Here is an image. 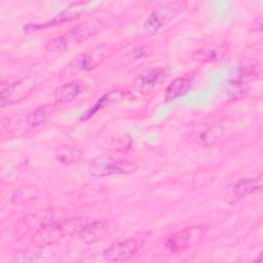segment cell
<instances>
[{"label":"cell","mask_w":263,"mask_h":263,"mask_svg":"<svg viewBox=\"0 0 263 263\" xmlns=\"http://www.w3.org/2000/svg\"><path fill=\"white\" fill-rule=\"evenodd\" d=\"M188 5L187 1H171L164 3L154 9L146 18L143 30L147 34H155L161 28L165 27L180 13H182Z\"/></svg>","instance_id":"obj_1"},{"label":"cell","mask_w":263,"mask_h":263,"mask_svg":"<svg viewBox=\"0 0 263 263\" xmlns=\"http://www.w3.org/2000/svg\"><path fill=\"white\" fill-rule=\"evenodd\" d=\"M137 170L134 161L126 159H114L110 156L100 155L89 162V174L97 178L108 177L112 175H128Z\"/></svg>","instance_id":"obj_2"},{"label":"cell","mask_w":263,"mask_h":263,"mask_svg":"<svg viewBox=\"0 0 263 263\" xmlns=\"http://www.w3.org/2000/svg\"><path fill=\"white\" fill-rule=\"evenodd\" d=\"M36 80L33 77H25L11 83H2L0 91L1 106L12 105L26 100L35 89Z\"/></svg>","instance_id":"obj_3"},{"label":"cell","mask_w":263,"mask_h":263,"mask_svg":"<svg viewBox=\"0 0 263 263\" xmlns=\"http://www.w3.org/2000/svg\"><path fill=\"white\" fill-rule=\"evenodd\" d=\"M203 233L204 230L199 225L187 227L171 235L166 239L164 246L170 252L178 253L199 242L203 236Z\"/></svg>","instance_id":"obj_4"},{"label":"cell","mask_w":263,"mask_h":263,"mask_svg":"<svg viewBox=\"0 0 263 263\" xmlns=\"http://www.w3.org/2000/svg\"><path fill=\"white\" fill-rule=\"evenodd\" d=\"M143 241L139 237H132L111 245L103 252V258L108 262H124L135 256Z\"/></svg>","instance_id":"obj_5"},{"label":"cell","mask_w":263,"mask_h":263,"mask_svg":"<svg viewBox=\"0 0 263 263\" xmlns=\"http://www.w3.org/2000/svg\"><path fill=\"white\" fill-rule=\"evenodd\" d=\"M262 186L261 175L255 178L240 179L233 185H231L224 194V199L227 203L232 204L240 199L255 193Z\"/></svg>","instance_id":"obj_6"},{"label":"cell","mask_w":263,"mask_h":263,"mask_svg":"<svg viewBox=\"0 0 263 263\" xmlns=\"http://www.w3.org/2000/svg\"><path fill=\"white\" fill-rule=\"evenodd\" d=\"M98 65V61L93 53L84 52L76 58H74L71 62H69L65 68L61 72V78H69L74 75H77L81 72L88 71L95 68Z\"/></svg>","instance_id":"obj_7"},{"label":"cell","mask_w":263,"mask_h":263,"mask_svg":"<svg viewBox=\"0 0 263 263\" xmlns=\"http://www.w3.org/2000/svg\"><path fill=\"white\" fill-rule=\"evenodd\" d=\"M167 76V72L164 68H149L141 72L135 79V84L141 87L154 86L162 83Z\"/></svg>","instance_id":"obj_8"},{"label":"cell","mask_w":263,"mask_h":263,"mask_svg":"<svg viewBox=\"0 0 263 263\" xmlns=\"http://www.w3.org/2000/svg\"><path fill=\"white\" fill-rule=\"evenodd\" d=\"M104 233H105V226L102 222H99V221L84 222L77 231L78 236L82 240L88 243H91L101 239Z\"/></svg>","instance_id":"obj_9"},{"label":"cell","mask_w":263,"mask_h":263,"mask_svg":"<svg viewBox=\"0 0 263 263\" xmlns=\"http://www.w3.org/2000/svg\"><path fill=\"white\" fill-rule=\"evenodd\" d=\"M192 79L189 76H182L174 79L165 90V101L171 102L184 96L191 86Z\"/></svg>","instance_id":"obj_10"},{"label":"cell","mask_w":263,"mask_h":263,"mask_svg":"<svg viewBox=\"0 0 263 263\" xmlns=\"http://www.w3.org/2000/svg\"><path fill=\"white\" fill-rule=\"evenodd\" d=\"M82 91V86L79 82H70L57 87L52 97L57 103H67L74 100Z\"/></svg>","instance_id":"obj_11"},{"label":"cell","mask_w":263,"mask_h":263,"mask_svg":"<svg viewBox=\"0 0 263 263\" xmlns=\"http://www.w3.org/2000/svg\"><path fill=\"white\" fill-rule=\"evenodd\" d=\"M98 30V24L93 22L84 23L83 25H79L76 28H74L68 35L67 39L69 43H75V42H81L91 35H93Z\"/></svg>","instance_id":"obj_12"},{"label":"cell","mask_w":263,"mask_h":263,"mask_svg":"<svg viewBox=\"0 0 263 263\" xmlns=\"http://www.w3.org/2000/svg\"><path fill=\"white\" fill-rule=\"evenodd\" d=\"M54 105H44L36 108L26 116V124L30 127H36L46 121L49 115L53 112Z\"/></svg>","instance_id":"obj_13"},{"label":"cell","mask_w":263,"mask_h":263,"mask_svg":"<svg viewBox=\"0 0 263 263\" xmlns=\"http://www.w3.org/2000/svg\"><path fill=\"white\" fill-rule=\"evenodd\" d=\"M224 134V127L216 124L206 127L202 132H199L195 138L196 142L201 145H210L220 139Z\"/></svg>","instance_id":"obj_14"},{"label":"cell","mask_w":263,"mask_h":263,"mask_svg":"<svg viewBox=\"0 0 263 263\" xmlns=\"http://www.w3.org/2000/svg\"><path fill=\"white\" fill-rule=\"evenodd\" d=\"M222 93L225 100H239L248 93V86L241 81H230L225 85Z\"/></svg>","instance_id":"obj_15"},{"label":"cell","mask_w":263,"mask_h":263,"mask_svg":"<svg viewBox=\"0 0 263 263\" xmlns=\"http://www.w3.org/2000/svg\"><path fill=\"white\" fill-rule=\"evenodd\" d=\"M125 97V92L123 91H120V90H111L110 92H108L107 95H105L104 97H102L100 99V101L97 103V105L93 106V108L91 110H89L87 113H85L84 117L81 118V119H85V118H88L90 117L95 112H97L99 109L101 108H104L106 106H109V105H112L114 103H117V102H120L124 99Z\"/></svg>","instance_id":"obj_16"},{"label":"cell","mask_w":263,"mask_h":263,"mask_svg":"<svg viewBox=\"0 0 263 263\" xmlns=\"http://www.w3.org/2000/svg\"><path fill=\"white\" fill-rule=\"evenodd\" d=\"M226 47L223 45H219L213 48H206V49H201L196 53V59L198 61L202 62H216L220 60L226 52Z\"/></svg>","instance_id":"obj_17"},{"label":"cell","mask_w":263,"mask_h":263,"mask_svg":"<svg viewBox=\"0 0 263 263\" xmlns=\"http://www.w3.org/2000/svg\"><path fill=\"white\" fill-rule=\"evenodd\" d=\"M82 155V152L77 150V149H73V148H64L62 150H60V152L58 153V160L62 163H72V162H76Z\"/></svg>","instance_id":"obj_18"},{"label":"cell","mask_w":263,"mask_h":263,"mask_svg":"<svg viewBox=\"0 0 263 263\" xmlns=\"http://www.w3.org/2000/svg\"><path fill=\"white\" fill-rule=\"evenodd\" d=\"M69 44L70 43L67 39V36L63 35V36H59V37H55V38L51 39L46 44L45 48L48 51H62V50H65L68 47Z\"/></svg>","instance_id":"obj_19"}]
</instances>
